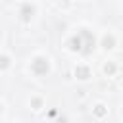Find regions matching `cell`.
I'll list each match as a JSON object with an SVG mask.
<instances>
[{
  "label": "cell",
  "mask_w": 123,
  "mask_h": 123,
  "mask_svg": "<svg viewBox=\"0 0 123 123\" xmlns=\"http://www.w3.org/2000/svg\"><path fill=\"white\" fill-rule=\"evenodd\" d=\"M71 48H73V50H81L83 54L92 52V48H94V35H92L90 31L83 29L79 35H75V37L71 38Z\"/></svg>",
  "instance_id": "6da1fadb"
},
{
  "label": "cell",
  "mask_w": 123,
  "mask_h": 123,
  "mask_svg": "<svg viewBox=\"0 0 123 123\" xmlns=\"http://www.w3.org/2000/svg\"><path fill=\"white\" fill-rule=\"evenodd\" d=\"M33 71H35L37 75H44V73L48 71V60H44V58L33 60Z\"/></svg>",
  "instance_id": "7a4b0ae2"
},
{
  "label": "cell",
  "mask_w": 123,
  "mask_h": 123,
  "mask_svg": "<svg viewBox=\"0 0 123 123\" xmlns=\"http://www.w3.org/2000/svg\"><path fill=\"white\" fill-rule=\"evenodd\" d=\"M33 13H35V8H33L31 4H25V6L21 8V17H23L25 21H29V19L33 17Z\"/></svg>",
  "instance_id": "3957f363"
},
{
  "label": "cell",
  "mask_w": 123,
  "mask_h": 123,
  "mask_svg": "<svg viewBox=\"0 0 123 123\" xmlns=\"http://www.w3.org/2000/svg\"><path fill=\"white\" fill-rule=\"evenodd\" d=\"M75 75H77V79H88V77H90V69L85 67V65H79V67L75 69Z\"/></svg>",
  "instance_id": "277c9868"
},
{
  "label": "cell",
  "mask_w": 123,
  "mask_h": 123,
  "mask_svg": "<svg viewBox=\"0 0 123 123\" xmlns=\"http://www.w3.org/2000/svg\"><path fill=\"white\" fill-rule=\"evenodd\" d=\"M113 44H115V38H113L111 35H106L104 40H102V46H104L106 50H110V48H113Z\"/></svg>",
  "instance_id": "5b68a950"
},
{
  "label": "cell",
  "mask_w": 123,
  "mask_h": 123,
  "mask_svg": "<svg viewBox=\"0 0 123 123\" xmlns=\"http://www.w3.org/2000/svg\"><path fill=\"white\" fill-rule=\"evenodd\" d=\"M94 113H96V115H98V117H102V115H104V113H106V108H104V106H102V104H98V106H96V108H94Z\"/></svg>",
  "instance_id": "8992f818"
},
{
  "label": "cell",
  "mask_w": 123,
  "mask_h": 123,
  "mask_svg": "<svg viewBox=\"0 0 123 123\" xmlns=\"http://www.w3.org/2000/svg\"><path fill=\"white\" fill-rule=\"evenodd\" d=\"M104 71H106L108 75H111V73L115 71V65H113V63H106V65H104Z\"/></svg>",
  "instance_id": "52a82bcc"
},
{
  "label": "cell",
  "mask_w": 123,
  "mask_h": 123,
  "mask_svg": "<svg viewBox=\"0 0 123 123\" xmlns=\"http://www.w3.org/2000/svg\"><path fill=\"white\" fill-rule=\"evenodd\" d=\"M8 65H10V60H8L6 56H0V67H2V69H6Z\"/></svg>",
  "instance_id": "ba28073f"
},
{
  "label": "cell",
  "mask_w": 123,
  "mask_h": 123,
  "mask_svg": "<svg viewBox=\"0 0 123 123\" xmlns=\"http://www.w3.org/2000/svg\"><path fill=\"white\" fill-rule=\"evenodd\" d=\"M33 106H35V108H38V106H40V100H38V98H35V100H33Z\"/></svg>",
  "instance_id": "9c48e42d"
},
{
  "label": "cell",
  "mask_w": 123,
  "mask_h": 123,
  "mask_svg": "<svg viewBox=\"0 0 123 123\" xmlns=\"http://www.w3.org/2000/svg\"><path fill=\"white\" fill-rule=\"evenodd\" d=\"M0 110H2V106H0Z\"/></svg>",
  "instance_id": "30bf717a"
}]
</instances>
